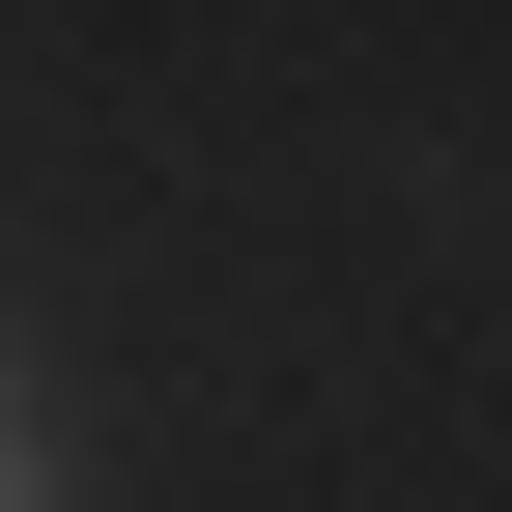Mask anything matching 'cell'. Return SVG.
Instances as JSON below:
<instances>
[{
  "label": "cell",
  "mask_w": 512,
  "mask_h": 512,
  "mask_svg": "<svg viewBox=\"0 0 512 512\" xmlns=\"http://www.w3.org/2000/svg\"><path fill=\"white\" fill-rule=\"evenodd\" d=\"M0 512H86V456H57V427H29V399H0Z\"/></svg>",
  "instance_id": "cell-1"
}]
</instances>
